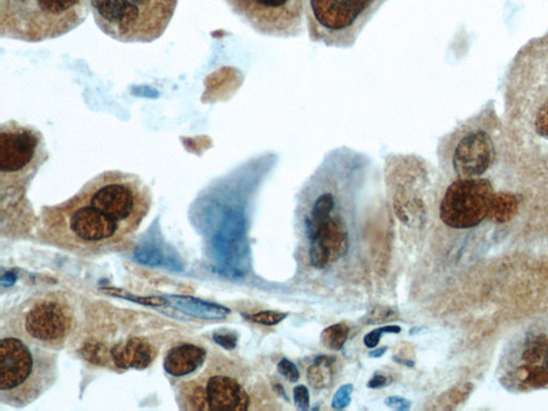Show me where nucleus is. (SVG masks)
<instances>
[{
    "label": "nucleus",
    "mask_w": 548,
    "mask_h": 411,
    "mask_svg": "<svg viewBox=\"0 0 548 411\" xmlns=\"http://www.w3.org/2000/svg\"><path fill=\"white\" fill-rule=\"evenodd\" d=\"M152 206V193L131 173L106 170L72 197L41 209L43 239L58 249L95 256L120 249L139 231Z\"/></svg>",
    "instance_id": "f257e3e1"
},
{
    "label": "nucleus",
    "mask_w": 548,
    "mask_h": 411,
    "mask_svg": "<svg viewBox=\"0 0 548 411\" xmlns=\"http://www.w3.org/2000/svg\"><path fill=\"white\" fill-rule=\"evenodd\" d=\"M502 122L525 166L548 168V29L525 43L501 83Z\"/></svg>",
    "instance_id": "f03ea898"
},
{
    "label": "nucleus",
    "mask_w": 548,
    "mask_h": 411,
    "mask_svg": "<svg viewBox=\"0 0 548 411\" xmlns=\"http://www.w3.org/2000/svg\"><path fill=\"white\" fill-rule=\"evenodd\" d=\"M443 170L457 178H476L494 170L510 149L501 117L493 101L457 123L438 141Z\"/></svg>",
    "instance_id": "7ed1b4c3"
},
{
    "label": "nucleus",
    "mask_w": 548,
    "mask_h": 411,
    "mask_svg": "<svg viewBox=\"0 0 548 411\" xmlns=\"http://www.w3.org/2000/svg\"><path fill=\"white\" fill-rule=\"evenodd\" d=\"M59 352L33 343L3 325L0 403L12 408H24L45 395L57 383Z\"/></svg>",
    "instance_id": "20e7f679"
},
{
    "label": "nucleus",
    "mask_w": 548,
    "mask_h": 411,
    "mask_svg": "<svg viewBox=\"0 0 548 411\" xmlns=\"http://www.w3.org/2000/svg\"><path fill=\"white\" fill-rule=\"evenodd\" d=\"M177 0H91L98 27L124 43H151L170 25Z\"/></svg>",
    "instance_id": "39448f33"
},
{
    "label": "nucleus",
    "mask_w": 548,
    "mask_h": 411,
    "mask_svg": "<svg viewBox=\"0 0 548 411\" xmlns=\"http://www.w3.org/2000/svg\"><path fill=\"white\" fill-rule=\"evenodd\" d=\"M387 0H308V37L314 43L349 49Z\"/></svg>",
    "instance_id": "423d86ee"
},
{
    "label": "nucleus",
    "mask_w": 548,
    "mask_h": 411,
    "mask_svg": "<svg viewBox=\"0 0 548 411\" xmlns=\"http://www.w3.org/2000/svg\"><path fill=\"white\" fill-rule=\"evenodd\" d=\"M498 369L500 383L511 391L548 389V319L516 335Z\"/></svg>",
    "instance_id": "0eeeda50"
},
{
    "label": "nucleus",
    "mask_w": 548,
    "mask_h": 411,
    "mask_svg": "<svg viewBox=\"0 0 548 411\" xmlns=\"http://www.w3.org/2000/svg\"><path fill=\"white\" fill-rule=\"evenodd\" d=\"M49 158L42 133L30 125L9 120L0 127L1 194L24 193L37 170Z\"/></svg>",
    "instance_id": "6e6552de"
},
{
    "label": "nucleus",
    "mask_w": 548,
    "mask_h": 411,
    "mask_svg": "<svg viewBox=\"0 0 548 411\" xmlns=\"http://www.w3.org/2000/svg\"><path fill=\"white\" fill-rule=\"evenodd\" d=\"M72 308L56 295H45L18 306L9 327L33 343L60 352L73 329Z\"/></svg>",
    "instance_id": "1a4fd4ad"
},
{
    "label": "nucleus",
    "mask_w": 548,
    "mask_h": 411,
    "mask_svg": "<svg viewBox=\"0 0 548 411\" xmlns=\"http://www.w3.org/2000/svg\"><path fill=\"white\" fill-rule=\"evenodd\" d=\"M497 194L493 181L485 175L454 179L439 204L441 220L451 228H474L493 214Z\"/></svg>",
    "instance_id": "9d476101"
},
{
    "label": "nucleus",
    "mask_w": 548,
    "mask_h": 411,
    "mask_svg": "<svg viewBox=\"0 0 548 411\" xmlns=\"http://www.w3.org/2000/svg\"><path fill=\"white\" fill-rule=\"evenodd\" d=\"M176 398L181 410H235L250 408L249 394L236 378L209 367L179 383Z\"/></svg>",
    "instance_id": "9b49d317"
},
{
    "label": "nucleus",
    "mask_w": 548,
    "mask_h": 411,
    "mask_svg": "<svg viewBox=\"0 0 548 411\" xmlns=\"http://www.w3.org/2000/svg\"><path fill=\"white\" fill-rule=\"evenodd\" d=\"M233 13L260 35L295 37L303 30L308 0H226Z\"/></svg>",
    "instance_id": "f8f14e48"
},
{
    "label": "nucleus",
    "mask_w": 548,
    "mask_h": 411,
    "mask_svg": "<svg viewBox=\"0 0 548 411\" xmlns=\"http://www.w3.org/2000/svg\"><path fill=\"white\" fill-rule=\"evenodd\" d=\"M306 233L310 239V262L316 269L332 266L347 252V231L337 216L324 220L305 219Z\"/></svg>",
    "instance_id": "ddd939ff"
},
{
    "label": "nucleus",
    "mask_w": 548,
    "mask_h": 411,
    "mask_svg": "<svg viewBox=\"0 0 548 411\" xmlns=\"http://www.w3.org/2000/svg\"><path fill=\"white\" fill-rule=\"evenodd\" d=\"M207 360V350L195 344L183 343L168 350L164 358V369L170 376L176 378L192 376L204 366Z\"/></svg>",
    "instance_id": "4468645a"
},
{
    "label": "nucleus",
    "mask_w": 548,
    "mask_h": 411,
    "mask_svg": "<svg viewBox=\"0 0 548 411\" xmlns=\"http://www.w3.org/2000/svg\"><path fill=\"white\" fill-rule=\"evenodd\" d=\"M334 375L335 359L329 356H320L308 369V381L314 389H326L333 385Z\"/></svg>",
    "instance_id": "2eb2a0df"
},
{
    "label": "nucleus",
    "mask_w": 548,
    "mask_h": 411,
    "mask_svg": "<svg viewBox=\"0 0 548 411\" xmlns=\"http://www.w3.org/2000/svg\"><path fill=\"white\" fill-rule=\"evenodd\" d=\"M348 335H349V328L346 323H335L322 331V342L329 349L339 352L345 345Z\"/></svg>",
    "instance_id": "dca6fc26"
},
{
    "label": "nucleus",
    "mask_w": 548,
    "mask_h": 411,
    "mask_svg": "<svg viewBox=\"0 0 548 411\" xmlns=\"http://www.w3.org/2000/svg\"><path fill=\"white\" fill-rule=\"evenodd\" d=\"M30 0H1L0 25L11 21Z\"/></svg>",
    "instance_id": "f3484780"
},
{
    "label": "nucleus",
    "mask_w": 548,
    "mask_h": 411,
    "mask_svg": "<svg viewBox=\"0 0 548 411\" xmlns=\"http://www.w3.org/2000/svg\"><path fill=\"white\" fill-rule=\"evenodd\" d=\"M401 331V327H399V325H385V327L377 328V329L371 331L370 333L366 335L363 340L364 345L370 348V349H373V348L378 345L379 341H380L383 335H390V333L391 335H397Z\"/></svg>",
    "instance_id": "a211bd4d"
},
{
    "label": "nucleus",
    "mask_w": 548,
    "mask_h": 411,
    "mask_svg": "<svg viewBox=\"0 0 548 411\" xmlns=\"http://www.w3.org/2000/svg\"><path fill=\"white\" fill-rule=\"evenodd\" d=\"M287 313L276 312V311H264V312L256 313V314L250 315L247 318L252 321L260 325H276L282 323L287 318Z\"/></svg>",
    "instance_id": "6ab92c4d"
},
{
    "label": "nucleus",
    "mask_w": 548,
    "mask_h": 411,
    "mask_svg": "<svg viewBox=\"0 0 548 411\" xmlns=\"http://www.w3.org/2000/svg\"><path fill=\"white\" fill-rule=\"evenodd\" d=\"M354 391V386L351 383H347V385L342 386L337 393L333 396L332 407L337 410H342L345 409L348 405L351 402V394Z\"/></svg>",
    "instance_id": "aec40b11"
},
{
    "label": "nucleus",
    "mask_w": 548,
    "mask_h": 411,
    "mask_svg": "<svg viewBox=\"0 0 548 411\" xmlns=\"http://www.w3.org/2000/svg\"><path fill=\"white\" fill-rule=\"evenodd\" d=\"M278 371L282 376H284L287 381L291 383H297L300 378V372L298 369L297 365L295 363L291 362L288 359L283 358L282 360L279 362Z\"/></svg>",
    "instance_id": "412c9836"
},
{
    "label": "nucleus",
    "mask_w": 548,
    "mask_h": 411,
    "mask_svg": "<svg viewBox=\"0 0 548 411\" xmlns=\"http://www.w3.org/2000/svg\"><path fill=\"white\" fill-rule=\"evenodd\" d=\"M293 402L300 410L310 409V392L305 386L300 385L293 389Z\"/></svg>",
    "instance_id": "4be33fe9"
},
{
    "label": "nucleus",
    "mask_w": 548,
    "mask_h": 411,
    "mask_svg": "<svg viewBox=\"0 0 548 411\" xmlns=\"http://www.w3.org/2000/svg\"><path fill=\"white\" fill-rule=\"evenodd\" d=\"M385 406L395 410L406 411L409 410L412 407V402L402 398V396H389L385 400Z\"/></svg>",
    "instance_id": "5701e85b"
},
{
    "label": "nucleus",
    "mask_w": 548,
    "mask_h": 411,
    "mask_svg": "<svg viewBox=\"0 0 548 411\" xmlns=\"http://www.w3.org/2000/svg\"><path fill=\"white\" fill-rule=\"evenodd\" d=\"M391 381H392L391 377L385 376V375L381 374V373H375L374 376L368 383V388H370V389H380V388L389 386Z\"/></svg>",
    "instance_id": "b1692460"
},
{
    "label": "nucleus",
    "mask_w": 548,
    "mask_h": 411,
    "mask_svg": "<svg viewBox=\"0 0 548 411\" xmlns=\"http://www.w3.org/2000/svg\"><path fill=\"white\" fill-rule=\"evenodd\" d=\"M392 311L389 310V308H376L375 312L373 313L372 317H370V323H377V321L387 320V319L390 318V316H392Z\"/></svg>",
    "instance_id": "393cba45"
},
{
    "label": "nucleus",
    "mask_w": 548,
    "mask_h": 411,
    "mask_svg": "<svg viewBox=\"0 0 548 411\" xmlns=\"http://www.w3.org/2000/svg\"><path fill=\"white\" fill-rule=\"evenodd\" d=\"M387 350V347H383L379 348V349L373 350V352H370V357L371 358H380L381 356H383V354H385Z\"/></svg>",
    "instance_id": "a878e982"
}]
</instances>
